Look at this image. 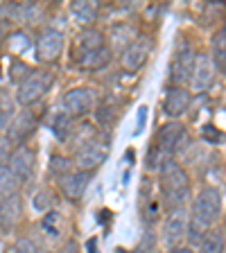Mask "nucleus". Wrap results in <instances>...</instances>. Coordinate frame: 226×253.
Listing matches in <instances>:
<instances>
[{
    "label": "nucleus",
    "instance_id": "nucleus-30",
    "mask_svg": "<svg viewBox=\"0 0 226 253\" xmlns=\"http://www.w3.org/2000/svg\"><path fill=\"white\" fill-rule=\"evenodd\" d=\"M147 106H140L138 109V118H136V129H134V133L136 136H140L142 133V129H145V125H147Z\"/></svg>",
    "mask_w": 226,
    "mask_h": 253
},
{
    "label": "nucleus",
    "instance_id": "nucleus-21",
    "mask_svg": "<svg viewBox=\"0 0 226 253\" xmlns=\"http://www.w3.org/2000/svg\"><path fill=\"white\" fill-rule=\"evenodd\" d=\"M199 253H224V228L208 231L199 242Z\"/></svg>",
    "mask_w": 226,
    "mask_h": 253
},
{
    "label": "nucleus",
    "instance_id": "nucleus-9",
    "mask_svg": "<svg viewBox=\"0 0 226 253\" xmlns=\"http://www.w3.org/2000/svg\"><path fill=\"white\" fill-rule=\"evenodd\" d=\"M154 50V39L152 37H136L129 45L122 50L120 54V63L122 68L129 70V73H136V70H140L142 66H145V61L149 59V54H152Z\"/></svg>",
    "mask_w": 226,
    "mask_h": 253
},
{
    "label": "nucleus",
    "instance_id": "nucleus-27",
    "mask_svg": "<svg viewBox=\"0 0 226 253\" xmlns=\"http://www.w3.org/2000/svg\"><path fill=\"white\" fill-rule=\"evenodd\" d=\"M95 118L100 122L102 126H111L113 122L118 120V109L113 104H102V106H95Z\"/></svg>",
    "mask_w": 226,
    "mask_h": 253
},
{
    "label": "nucleus",
    "instance_id": "nucleus-20",
    "mask_svg": "<svg viewBox=\"0 0 226 253\" xmlns=\"http://www.w3.org/2000/svg\"><path fill=\"white\" fill-rule=\"evenodd\" d=\"M109 61H111V50L109 47H100V50L86 54L84 59H79L77 66L84 70H100V68H104Z\"/></svg>",
    "mask_w": 226,
    "mask_h": 253
},
{
    "label": "nucleus",
    "instance_id": "nucleus-28",
    "mask_svg": "<svg viewBox=\"0 0 226 253\" xmlns=\"http://www.w3.org/2000/svg\"><path fill=\"white\" fill-rule=\"evenodd\" d=\"M32 206H34V211H39V212L47 211V208L52 206V192H47V190L37 192V195H34V199H32Z\"/></svg>",
    "mask_w": 226,
    "mask_h": 253
},
{
    "label": "nucleus",
    "instance_id": "nucleus-25",
    "mask_svg": "<svg viewBox=\"0 0 226 253\" xmlns=\"http://www.w3.org/2000/svg\"><path fill=\"white\" fill-rule=\"evenodd\" d=\"M5 41H7V45H9L11 52L18 54V57H21L25 50H30V47H32V39L27 37L23 30H18V32H14V34H9Z\"/></svg>",
    "mask_w": 226,
    "mask_h": 253
},
{
    "label": "nucleus",
    "instance_id": "nucleus-17",
    "mask_svg": "<svg viewBox=\"0 0 226 253\" xmlns=\"http://www.w3.org/2000/svg\"><path fill=\"white\" fill-rule=\"evenodd\" d=\"M23 212V204H21V195H9L5 199H0V228L2 231H11L18 224Z\"/></svg>",
    "mask_w": 226,
    "mask_h": 253
},
{
    "label": "nucleus",
    "instance_id": "nucleus-14",
    "mask_svg": "<svg viewBox=\"0 0 226 253\" xmlns=\"http://www.w3.org/2000/svg\"><path fill=\"white\" fill-rule=\"evenodd\" d=\"M190 102H192V95H190L188 88L170 86L168 93H165V100H163V113L174 122L177 118H181V116L188 113Z\"/></svg>",
    "mask_w": 226,
    "mask_h": 253
},
{
    "label": "nucleus",
    "instance_id": "nucleus-32",
    "mask_svg": "<svg viewBox=\"0 0 226 253\" xmlns=\"http://www.w3.org/2000/svg\"><path fill=\"white\" fill-rule=\"evenodd\" d=\"M7 158H9V142L0 140V165H5Z\"/></svg>",
    "mask_w": 226,
    "mask_h": 253
},
{
    "label": "nucleus",
    "instance_id": "nucleus-3",
    "mask_svg": "<svg viewBox=\"0 0 226 253\" xmlns=\"http://www.w3.org/2000/svg\"><path fill=\"white\" fill-rule=\"evenodd\" d=\"M54 82V75L50 70H30L25 77L18 82V88H16V102L21 106H32L41 100L43 95L50 90Z\"/></svg>",
    "mask_w": 226,
    "mask_h": 253
},
{
    "label": "nucleus",
    "instance_id": "nucleus-34",
    "mask_svg": "<svg viewBox=\"0 0 226 253\" xmlns=\"http://www.w3.org/2000/svg\"><path fill=\"white\" fill-rule=\"evenodd\" d=\"M170 253H197V251H195V249H190L188 244H183V247H181V244H179V247L170 249Z\"/></svg>",
    "mask_w": 226,
    "mask_h": 253
},
{
    "label": "nucleus",
    "instance_id": "nucleus-11",
    "mask_svg": "<svg viewBox=\"0 0 226 253\" xmlns=\"http://www.w3.org/2000/svg\"><path fill=\"white\" fill-rule=\"evenodd\" d=\"M7 168L14 174L18 183H25L34 176V168H37V152L27 145H21L16 147L14 152H9V158H7Z\"/></svg>",
    "mask_w": 226,
    "mask_h": 253
},
{
    "label": "nucleus",
    "instance_id": "nucleus-33",
    "mask_svg": "<svg viewBox=\"0 0 226 253\" xmlns=\"http://www.w3.org/2000/svg\"><path fill=\"white\" fill-rule=\"evenodd\" d=\"M59 253H77V244H75L73 240H68V242L63 244V249Z\"/></svg>",
    "mask_w": 226,
    "mask_h": 253
},
{
    "label": "nucleus",
    "instance_id": "nucleus-23",
    "mask_svg": "<svg viewBox=\"0 0 226 253\" xmlns=\"http://www.w3.org/2000/svg\"><path fill=\"white\" fill-rule=\"evenodd\" d=\"M73 125H75L73 118H68L63 111H59L57 116H54L52 125H50V129H52L54 138H59V140H68V136L73 133Z\"/></svg>",
    "mask_w": 226,
    "mask_h": 253
},
{
    "label": "nucleus",
    "instance_id": "nucleus-7",
    "mask_svg": "<svg viewBox=\"0 0 226 253\" xmlns=\"http://www.w3.org/2000/svg\"><path fill=\"white\" fill-rule=\"evenodd\" d=\"M195 59H197V50L190 45L188 41H183L177 52L172 57V66H170V82L172 86H181L185 88V84L192 77V68H195Z\"/></svg>",
    "mask_w": 226,
    "mask_h": 253
},
{
    "label": "nucleus",
    "instance_id": "nucleus-5",
    "mask_svg": "<svg viewBox=\"0 0 226 253\" xmlns=\"http://www.w3.org/2000/svg\"><path fill=\"white\" fill-rule=\"evenodd\" d=\"M97 106V93L89 86H77V88L66 90L61 97V109L68 118H84Z\"/></svg>",
    "mask_w": 226,
    "mask_h": 253
},
{
    "label": "nucleus",
    "instance_id": "nucleus-31",
    "mask_svg": "<svg viewBox=\"0 0 226 253\" xmlns=\"http://www.w3.org/2000/svg\"><path fill=\"white\" fill-rule=\"evenodd\" d=\"M9 120H11V109L9 106H0V131L9 125Z\"/></svg>",
    "mask_w": 226,
    "mask_h": 253
},
{
    "label": "nucleus",
    "instance_id": "nucleus-26",
    "mask_svg": "<svg viewBox=\"0 0 226 253\" xmlns=\"http://www.w3.org/2000/svg\"><path fill=\"white\" fill-rule=\"evenodd\" d=\"M73 172V158L68 156H61V154H54L52 158H50V174L52 176H66V174Z\"/></svg>",
    "mask_w": 226,
    "mask_h": 253
},
{
    "label": "nucleus",
    "instance_id": "nucleus-1",
    "mask_svg": "<svg viewBox=\"0 0 226 253\" xmlns=\"http://www.w3.org/2000/svg\"><path fill=\"white\" fill-rule=\"evenodd\" d=\"M161 190H163V206L168 212L185 208V201L190 199V176L172 158L161 165Z\"/></svg>",
    "mask_w": 226,
    "mask_h": 253
},
{
    "label": "nucleus",
    "instance_id": "nucleus-2",
    "mask_svg": "<svg viewBox=\"0 0 226 253\" xmlns=\"http://www.w3.org/2000/svg\"><path fill=\"white\" fill-rule=\"evenodd\" d=\"M222 211H224V201H222V192L213 185H206L199 190V195L192 201V215L190 219L197 221L206 231H211L217 221L222 219Z\"/></svg>",
    "mask_w": 226,
    "mask_h": 253
},
{
    "label": "nucleus",
    "instance_id": "nucleus-29",
    "mask_svg": "<svg viewBox=\"0 0 226 253\" xmlns=\"http://www.w3.org/2000/svg\"><path fill=\"white\" fill-rule=\"evenodd\" d=\"M16 251H18V253H41L37 249V244L32 242L30 237H21V240L16 242Z\"/></svg>",
    "mask_w": 226,
    "mask_h": 253
},
{
    "label": "nucleus",
    "instance_id": "nucleus-12",
    "mask_svg": "<svg viewBox=\"0 0 226 253\" xmlns=\"http://www.w3.org/2000/svg\"><path fill=\"white\" fill-rule=\"evenodd\" d=\"M215 75H217V68H215V63L211 61V54L197 52L192 77L188 82L190 88L195 90V93H206V90L215 84Z\"/></svg>",
    "mask_w": 226,
    "mask_h": 253
},
{
    "label": "nucleus",
    "instance_id": "nucleus-10",
    "mask_svg": "<svg viewBox=\"0 0 226 253\" xmlns=\"http://www.w3.org/2000/svg\"><path fill=\"white\" fill-rule=\"evenodd\" d=\"M183 140H185V126L181 122H168V125H163L158 129L154 147L168 161V158H172L181 149V142Z\"/></svg>",
    "mask_w": 226,
    "mask_h": 253
},
{
    "label": "nucleus",
    "instance_id": "nucleus-13",
    "mask_svg": "<svg viewBox=\"0 0 226 253\" xmlns=\"http://www.w3.org/2000/svg\"><path fill=\"white\" fill-rule=\"evenodd\" d=\"M185 226H188V211L185 208L170 211L163 224V247L165 249L179 247L181 240L185 237Z\"/></svg>",
    "mask_w": 226,
    "mask_h": 253
},
{
    "label": "nucleus",
    "instance_id": "nucleus-24",
    "mask_svg": "<svg viewBox=\"0 0 226 253\" xmlns=\"http://www.w3.org/2000/svg\"><path fill=\"white\" fill-rule=\"evenodd\" d=\"M18 179L9 172L7 165H0V199H5L9 195H16L18 192Z\"/></svg>",
    "mask_w": 226,
    "mask_h": 253
},
{
    "label": "nucleus",
    "instance_id": "nucleus-4",
    "mask_svg": "<svg viewBox=\"0 0 226 253\" xmlns=\"http://www.w3.org/2000/svg\"><path fill=\"white\" fill-rule=\"evenodd\" d=\"M109 145L111 140L104 133H95L93 138H89L86 142H82L75 152V163L79 165V169L84 172H93L97 169L109 156Z\"/></svg>",
    "mask_w": 226,
    "mask_h": 253
},
{
    "label": "nucleus",
    "instance_id": "nucleus-8",
    "mask_svg": "<svg viewBox=\"0 0 226 253\" xmlns=\"http://www.w3.org/2000/svg\"><path fill=\"white\" fill-rule=\"evenodd\" d=\"M34 52L41 63H54L63 52V34L54 27H43L34 43Z\"/></svg>",
    "mask_w": 226,
    "mask_h": 253
},
{
    "label": "nucleus",
    "instance_id": "nucleus-6",
    "mask_svg": "<svg viewBox=\"0 0 226 253\" xmlns=\"http://www.w3.org/2000/svg\"><path fill=\"white\" fill-rule=\"evenodd\" d=\"M37 126H39V113L32 109V106H27V109L18 111L9 120L5 140L9 142V145H14V147H21V145H25L27 138L37 131Z\"/></svg>",
    "mask_w": 226,
    "mask_h": 253
},
{
    "label": "nucleus",
    "instance_id": "nucleus-16",
    "mask_svg": "<svg viewBox=\"0 0 226 253\" xmlns=\"http://www.w3.org/2000/svg\"><path fill=\"white\" fill-rule=\"evenodd\" d=\"M100 47H104V34L95 27H84L75 39V61L84 59L86 54L95 52Z\"/></svg>",
    "mask_w": 226,
    "mask_h": 253
},
{
    "label": "nucleus",
    "instance_id": "nucleus-22",
    "mask_svg": "<svg viewBox=\"0 0 226 253\" xmlns=\"http://www.w3.org/2000/svg\"><path fill=\"white\" fill-rule=\"evenodd\" d=\"M111 39H113V47L125 50V47L136 39V30H134V25H129V23H118V25L111 30Z\"/></svg>",
    "mask_w": 226,
    "mask_h": 253
},
{
    "label": "nucleus",
    "instance_id": "nucleus-15",
    "mask_svg": "<svg viewBox=\"0 0 226 253\" xmlns=\"http://www.w3.org/2000/svg\"><path fill=\"white\" fill-rule=\"evenodd\" d=\"M90 176H93V172H84V169H73L70 174L61 176V183L59 185H61L63 197L68 201H79L84 197L86 188H89Z\"/></svg>",
    "mask_w": 226,
    "mask_h": 253
},
{
    "label": "nucleus",
    "instance_id": "nucleus-18",
    "mask_svg": "<svg viewBox=\"0 0 226 253\" xmlns=\"http://www.w3.org/2000/svg\"><path fill=\"white\" fill-rule=\"evenodd\" d=\"M70 14H73V18L79 25L93 27V23L100 16V5L93 2V0H75L73 5H70Z\"/></svg>",
    "mask_w": 226,
    "mask_h": 253
},
{
    "label": "nucleus",
    "instance_id": "nucleus-19",
    "mask_svg": "<svg viewBox=\"0 0 226 253\" xmlns=\"http://www.w3.org/2000/svg\"><path fill=\"white\" fill-rule=\"evenodd\" d=\"M211 47H213L211 61L215 63L217 73H224V63H226V30L224 27H220V30L213 34Z\"/></svg>",
    "mask_w": 226,
    "mask_h": 253
}]
</instances>
